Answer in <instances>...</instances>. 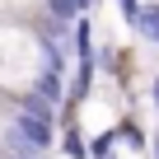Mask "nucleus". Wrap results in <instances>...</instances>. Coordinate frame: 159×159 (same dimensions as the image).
Listing matches in <instances>:
<instances>
[{"label": "nucleus", "instance_id": "f257e3e1", "mask_svg": "<svg viewBox=\"0 0 159 159\" xmlns=\"http://www.w3.org/2000/svg\"><path fill=\"white\" fill-rule=\"evenodd\" d=\"M28 94H38L47 108H61L66 103V80H61V70H42L33 84H28Z\"/></svg>", "mask_w": 159, "mask_h": 159}, {"label": "nucleus", "instance_id": "f03ea898", "mask_svg": "<svg viewBox=\"0 0 159 159\" xmlns=\"http://www.w3.org/2000/svg\"><path fill=\"white\" fill-rule=\"evenodd\" d=\"M131 28H136L145 42H159V0H145V5H136Z\"/></svg>", "mask_w": 159, "mask_h": 159}, {"label": "nucleus", "instance_id": "7ed1b4c3", "mask_svg": "<svg viewBox=\"0 0 159 159\" xmlns=\"http://www.w3.org/2000/svg\"><path fill=\"white\" fill-rule=\"evenodd\" d=\"M47 19H56V24H75L80 19V10H75V0H47Z\"/></svg>", "mask_w": 159, "mask_h": 159}, {"label": "nucleus", "instance_id": "20e7f679", "mask_svg": "<svg viewBox=\"0 0 159 159\" xmlns=\"http://www.w3.org/2000/svg\"><path fill=\"white\" fill-rule=\"evenodd\" d=\"M112 136H117V140H126V145H131V150H140V154L150 150V140H145V131H140L136 122H122V126H117Z\"/></svg>", "mask_w": 159, "mask_h": 159}, {"label": "nucleus", "instance_id": "39448f33", "mask_svg": "<svg viewBox=\"0 0 159 159\" xmlns=\"http://www.w3.org/2000/svg\"><path fill=\"white\" fill-rule=\"evenodd\" d=\"M112 145H117V136H112V131H98L94 140H84V154H89V159H108Z\"/></svg>", "mask_w": 159, "mask_h": 159}, {"label": "nucleus", "instance_id": "423d86ee", "mask_svg": "<svg viewBox=\"0 0 159 159\" xmlns=\"http://www.w3.org/2000/svg\"><path fill=\"white\" fill-rule=\"evenodd\" d=\"M61 154H70V159H89V154H84V136H80L75 126H66V136H61Z\"/></svg>", "mask_w": 159, "mask_h": 159}, {"label": "nucleus", "instance_id": "0eeeda50", "mask_svg": "<svg viewBox=\"0 0 159 159\" xmlns=\"http://www.w3.org/2000/svg\"><path fill=\"white\" fill-rule=\"evenodd\" d=\"M89 5H94V0H75V10H80V14H84V10H89Z\"/></svg>", "mask_w": 159, "mask_h": 159}, {"label": "nucleus", "instance_id": "6e6552de", "mask_svg": "<svg viewBox=\"0 0 159 159\" xmlns=\"http://www.w3.org/2000/svg\"><path fill=\"white\" fill-rule=\"evenodd\" d=\"M150 94H154V108H159V80H154V84H150Z\"/></svg>", "mask_w": 159, "mask_h": 159}, {"label": "nucleus", "instance_id": "1a4fd4ad", "mask_svg": "<svg viewBox=\"0 0 159 159\" xmlns=\"http://www.w3.org/2000/svg\"><path fill=\"white\" fill-rule=\"evenodd\" d=\"M150 150H154V159H159V131H154V140H150Z\"/></svg>", "mask_w": 159, "mask_h": 159}, {"label": "nucleus", "instance_id": "9d476101", "mask_svg": "<svg viewBox=\"0 0 159 159\" xmlns=\"http://www.w3.org/2000/svg\"><path fill=\"white\" fill-rule=\"evenodd\" d=\"M0 159H24V154H0Z\"/></svg>", "mask_w": 159, "mask_h": 159}, {"label": "nucleus", "instance_id": "9b49d317", "mask_svg": "<svg viewBox=\"0 0 159 159\" xmlns=\"http://www.w3.org/2000/svg\"><path fill=\"white\" fill-rule=\"evenodd\" d=\"M108 159H112V154H108Z\"/></svg>", "mask_w": 159, "mask_h": 159}]
</instances>
